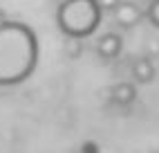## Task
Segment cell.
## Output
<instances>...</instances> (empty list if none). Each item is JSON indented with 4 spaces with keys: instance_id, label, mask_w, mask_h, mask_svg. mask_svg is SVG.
I'll use <instances>...</instances> for the list:
<instances>
[{
    "instance_id": "6da1fadb",
    "label": "cell",
    "mask_w": 159,
    "mask_h": 153,
    "mask_svg": "<svg viewBox=\"0 0 159 153\" xmlns=\"http://www.w3.org/2000/svg\"><path fill=\"white\" fill-rule=\"evenodd\" d=\"M38 63L36 34L25 23L7 20L0 25V86L25 81Z\"/></svg>"
},
{
    "instance_id": "7a4b0ae2",
    "label": "cell",
    "mask_w": 159,
    "mask_h": 153,
    "mask_svg": "<svg viewBox=\"0 0 159 153\" xmlns=\"http://www.w3.org/2000/svg\"><path fill=\"white\" fill-rule=\"evenodd\" d=\"M103 9L99 0H63L56 12V23L67 38H85L101 23Z\"/></svg>"
},
{
    "instance_id": "3957f363",
    "label": "cell",
    "mask_w": 159,
    "mask_h": 153,
    "mask_svg": "<svg viewBox=\"0 0 159 153\" xmlns=\"http://www.w3.org/2000/svg\"><path fill=\"white\" fill-rule=\"evenodd\" d=\"M112 14H114V20H116L119 27H134L141 20V9L134 2H130V0H121L119 7Z\"/></svg>"
},
{
    "instance_id": "277c9868",
    "label": "cell",
    "mask_w": 159,
    "mask_h": 153,
    "mask_svg": "<svg viewBox=\"0 0 159 153\" xmlns=\"http://www.w3.org/2000/svg\"><path fill=\"white\" fill-rule=\"evenodd\" d=\"M121 47H123V41H121L119 34H103L97 41V54L105 61L116 59L121 54Z\"/></svg>"
},
{
    "instance_id": "5b68a950",
    "label": "cell",
    "mask_w": 159,
    "mask_h": 153,
    "mask_svg": "<svg viewBox=\"0 0 159 153\" xmlns=\"http://www.w3.org/2000/svg\"><path fill=\"white\" fill-rule=\"evenodd\" d=\"M132 76H134L137 81H141V83L152 81V76H155L152 63L148 61V59H137V61L132 63Z\"/></svg>"
},
{
    "instance_id": "8992f818",
    "label": "cell",
    "mask_w": 159,
    "mask_h": 153,
    "mask_svg": "<svg viewBox=\"0 0 159 153\" xmlns=\"http://www.w3.org/2000/svg\"><path fill=\"white\" fill-rule=\"evenodd\" d=\"M134 95H137V90L132 88L130 83H119V86H114V90H112L114 101H116V104H121V106L132 104V101H134Z\"/></svg>"
},
{
    "instance_id": "52a82bcc",
    "label": "cell",
    "mask_w": 159,
    "mask_h": 153,
    "mask_svg": "<svg viewBox=\"0 0 159 153\" xmlns=\"http://www.w3.org/2000/svg\"><path fill=\"white\" fill-rule=\"evenodd\" d=\"M146 16L155 27H159V0H150V5L146 9Z\"/></svg>"
},
{
    "instance_id": "ba28073f",
    "label": "cell",
    "mask_w": 159,
    "mask_h": 153,
    "mask_svg": "<svg viewBox=\"0 0 159 153\" xmlns=\"http://www.w3.org/2000/svg\"><path fill=\"white\" fill-rule=\"evenodd\" d=\"M119 2H121V0H99V5H101L103 12H114V9L119 7Z\"/></svg>"
},
{
    "instance_id": "9c48e42d",
    "label": "cell",
    "mask_w": 159,
    "mask_h": 153,
    "mask_svg": "<svg viewBox=\"0 0 159 153\" xmlns=\"http://www.w3.org/2000/svg\"><path fill=\"white\" fill-rule=\"evenodd\" d=\"M2 23H7V18H5V12L0 9V25H2Z\"/></svg>"
}]
</instances>
